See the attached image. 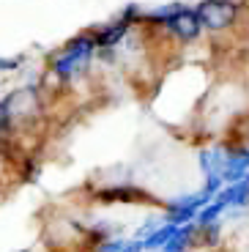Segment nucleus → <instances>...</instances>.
Wrapping results in <instances>:
<instances>
[{
	"label": "nucleus",
	"mask_w": 249,
	"mask_h": 252,
	"mask_svg": "<svg viewBox=\"0 0 249 252\" xmlns=\"http://www.w3.org/2000/svg\"><path fill=\"white\" fill-rule=\"evenodd\" d=\"M143 22L162 28L170 38H175L181 44L197 41L200 33L206 31L197 17V8H189L184 3H167V6H159V8H148V11H143Z\"/></svg>",
	"instance_id": "nucleus-1"
},
{
	"label": "nucleus",
	"mask_w": 249,
	"mask_h": 252,
	"mask_svg": "<svg viewBox=\"0 0 249 252\" xmlns=\"http://www.w3.org/2000/svg\"><path fill=\"white\" fill-rule=\"evenodd\" d=\"M96 52H99V44H96L93 31L80 33V36L69 38V41L61 47V52L52 55L50 71L58 77V80H71V77L82 74V71L91 66V61H93Z\"/></svg>",
	"instance_id": "nucleus-2"
},
{
	"label": "nucleus",
	"mask_w": 249,
	"mask_h": 252,
	"mask_svg": "<svg viewBox=\"0 0 249 252\" xmlns=\"http://www.w3.org/2000/svg\"><path fill=\"white\" fill-rule=\"evenodd\" d=\"M140 22H143V8H140V6H129L126 11H121L118 19L104 22L101 28H96L93 36H96V44H99V50H112V47H118L121 41L129 36L131 28L140 25Z\"/></svg>",
	"instance_id": "nucleus-3"
},
{
	"label": "nucleus",
	"mask_w": 249,
	"mask_h": 252,
	"mask_svg": "<svg viewBox=\"0 0 249 252\" xmlns=\"http://www.w3.org/2000/svg\"><path fill=\"white\" fill-rule=\"evenodd\" d=\"M194 8L206 31H224L236 22L241 11V0H200Z\"/></svg>",
	"instance_id": "nucleus-4"
},
{
	"label": "nucleus",
	"mask_w": 249,
	"mask_h": 252,
	"mask_svg": "<svg viewBox=\"0 0 249 252\" xmlns=\"http://www.w3.org/2000/svg\"><path fill=\"white\" fill-rule=\"evenodd\" d=\"M14 132H17V118L11 113V101L0 99V151L11 154L14 151Z\"/></svg>",
	"instance_id": "nucleus-5"
},
{
	"label": "nucleus",
	"mask_w": 249,
	"mask_h": 252,
	"mask_svg": "<svg viewBox=\"0 0 249 252\" xmlns=\"http://www.w3.org/2000/svg\"><path fill=\"white\" fill-rule=\"evenodd\" d=\"M194 230H197V222H194V220L178 225V230L164 241L159 252H187L189 247H194Z\"/></svg>",
	"instance_id": "nucleus-6"
},
{
	"label": "nucleus",
	"mask_w": 249,
	"mask_h": 252,
	"mask_svg": "<svg viewBox=\"0 0 249 252\" xmlns=\"http://www.w3.org/2000/svg\"><path fill=\"white\" fill-rule=\"evenodd\" d=\"M99 203H154L145 192H137V189L131 187H110V189H101L99 195H96Z\"/></svg>",
	"instance_id": "nucleus-7"
},
{
	"label": "nucleus",
	"mask_w": 249,
	"mask_h": 252,
	"mask_svg": "<svg viewBox=\"0 0 249 252\" xmlns=\"http://www.w3.org/2000/svg\"><path fill=\"white\" fill-rule=\"evenodd\" d=\"M175 230H178V222H175V220H167V222H162V225H156L154 233L143 239L145 252H159V250H162V244L175 233Z\"/></svg>",
	"instance_id": "nucleus-8"
},
{
	"label": "nucleus",
	"mask_w": 249,
	"mask_h": 252,
	"mask_svg": "<svg viewBox=\"0 0 249 252\" xmlns=\"http://www.w3.org/2000/svg\"><path fill=\"white\" fill-rule=\"evenodd\" d=\"M19 66V61H14V58H0V71H14Z\"/></svg>",
	"instance_id": "nucleus-9"
}]
</instances>
